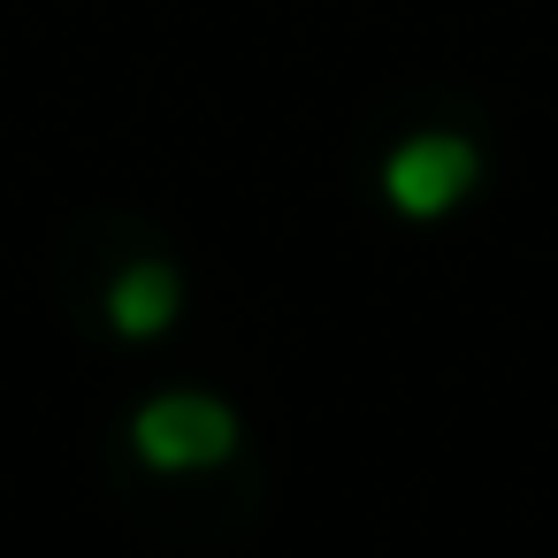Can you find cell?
<instances>
[{"instance_id":"cell-1","label":"cell","mask_w":558,"mask_h":558,"mask_svg":"<svg viewBox=\"0 0 558 558\" xmlns=\"http://www.w3.org/2000/svg\"><path fill=\"white\" fill-rule=\"evenodd\" d=\"M131 451L154 466V474H199V466H222L238 451V413L222 398H199V390H169L154 405H138L131 421Z\"/></svg>"},{"instance_id":"cell-2","label":"cell","mask_w":558,"mask_h":558,"mask_svg":"<svg viewBox=\"0 0 558 558\" xmlns=\"http://www.w3.org/2000/svg\"><path fill=\"white\" fill-rule=\"evenodd\" d=\"M474 184H482V154H474V138H459V131H413V138L383 161V192H390V207L413 215V222L451 215Z\"/></svg>"},{"instance_id":"cell-3","label":"cell","mask_w":558,"mask_h":558,"mask_svg":"<svg viewBox=\"0 0 558 558\" xmlns=\"http://www.w3.org/2000/svg\"><path fill=\"white\" fill-rule=\"evenodd\" d=\"M177 306H184V276L169 268V260H131L116 283H108V322L123 329V337H161L169 322H177Z\"/></svg>"}]
</instances>
